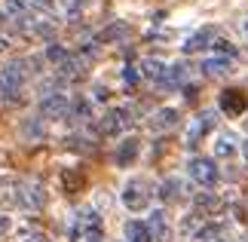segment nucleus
<instances>
[{
  "label": "nucleus",
  "mask_w": 248,
  "mask_h": 242,
  "mask_svg": "<svg viewBox=\"0 0 248 242\" xmlns=\"http://www.w3.org/2000/svg\"><path fill=\"white\" fill-rule=\"evenodd\" d=\"M242 153H245V162H248V141L242 144Z\"/></svg>",
  "instance_id": "nucleus-28"
},
{
  "label": "nucleus",
  "mask_w": 248,
  "mask_h": 242,
  "mask_svg": "<svg viewBox=\"0 0 248 242\" xmlns=\"http://www.w3.org/2000/svg\"><path fill=\"white\" fill-rule=\"evenodd\" d=\"M129 126V111H123V108H117V111H108L101 117V123H98V132L101 135H117V132H123Z\"/></svg>",
  "instance_id": "nucleus-6"
},
{
  "label": "nucleus",
  "mask_w": 248,
  "mask_h": 242,
  "mask_svg": "<svg viewBox=\"0 0 248 242\" xmlns=\"http://www.w3.org/2000/svg\"><path fill=\"white\" fill-rule=\"evenodd\" d=\"M135 153H138V141H135V138L123 141L120 150H117V166H129V162L135 160Z\"/></svg>",
  "instance_id": "nucleus-15"
},
{
  "label": "nucleus",
  "mask_w": 248,
  "mask_h": 242,
  "mask_svg": "<svg viewBox=\"0 0 248 242\" xmlns=\"http://www.w3.org/2000/svg\"><path fill=\"white\" fill-rule=\"evenodd\" d=\"M16 89H18V86L9 80V74H6V71H0V95H13Z\"/></svg>",
  "instance_id": "nucleus-21"
},
{
  "label": "nucleus",
  "mask_w": 248,
  "mask_h": 242,
  "mask_svg": "<svg viewBox=\"0 0 248 242\" xmlns=\"http://www.w3.org/2000/svg\"><path fill=\"white\" fill-rule=\"evenodd\" d=\"M150 202V187L144 181H129L126 187H123V206L129 211H141Z\"/></svg>",
  "instance_id": "nucleus-3"
},
{
  "label": "nucleus",
  "mask_w": 248,
  "mask_h": 242,
  "mask_svg": "<svg viewBox=\"0 0 248 242\" xmlns=\"http://www.w3.org/2000/svg\"><path fill=\"white\" fill-rule=\"evenodd\" d=\"M217 153H221V157H230V153H233V144L227 141V138H224V141H217Z\"/></svg>",
  "instance_id": "nucleus-23"
},
{
  "label": "nucleus",
  "mask_w": 248,
  "mask_h": 242,
  "mask_svg": "<svg viewBox=\"0 0 248 242\" xmlns=\"http://www.w3.org/2000/svg\"><path fill=\"white\" fill-rule=\"evenodd\" d=\"M28 6H31V0H6V13H13V16H22Z\"/></svg>",
  "instance_id": "nucleus-20"
},
{
  "label": "nucleus",
  "mask_w": 248,
  "mask_h": 242,
  "mask_svg": "<svg viewBox=\"0 0 248 242\" xmlns=\"http://www.w3.org/2000/svg\"><path fill=\"white\" fill-rule=\"evenodd\" d=\"M215 120H217V113H215V111H205V113H199V117H196V123H193V129L187 132V144H190V147H196V144H199V138H202V135H205V132L215 126Z\"/></svg>",
  "instance_id": "nucleus-7"
},
{
  "label": "nucleus",
  "mask_w": 248,
  "mask_h": 242,
  "mask_svg": "<svg viewBox=\"0 0 248 242\" xmlns=\"http://www.w3.org/2000/svg\"><path fill=\"white\" fill-rule=\"evenodd\" d=\"M178 123V111L175 108H163L154 113V120H150V129L154 132H163V129H171V126Z\"/></svg>",
  "instance_id": "nucleus-12"
},
{
  "label": "nucleus",
  "mask_w": 248,
  "mask_h": 242,
  "mask_svg": "<svg viewBox=\"0 0 248 242\" xmlns=\"http://www.w3.org/2000/svg\"><path fill=\"white\" fill-rule=\"evenodd\" d=\"M129 34H132V28H129V25H123V22H117V25L104 28V31L98 34V40L104 43V40H117V37H129Z\"/></svg>",
  "instance_id": "nucleus-16"
},
{
  "label": "nucleus",
  "mask_w": 248,
  "mask_h": 242,
  "mask_svg": "<svg viewBox=\"0 0 248 242\" xmlns=\"http://www.w3.org/2000/svg\"><path fill=\"white\" fill-rule=\"evenodd\" d=\"M31 242H43V239H40V236H31Z\"/></svg>",
  "instance_id": "nucleus-30"
},
{
  "label": "nucleus",
  "mask_w": 248,
  "mask_h": 242,
  "mask_svg": "<svg viewBox=\"0 0 248 242\" xmlns=\"http://www.w3.org/2000/svg\"><path fill=\"white\" fill-rule=\"evenodd\" d=\"M245 31H248V25H245Z\"/></svg>",
  "instance_id": "nucleus-32"
},
{
  "label": "nucleus",
  "mask_w": 248,
  "mask_h": 242,
  "mask_svg": "<svg viewBox=\"0 0 248 242\" xmlns=\"http://www.w3.org/2000/svg\"><path fill=\"white\" fill-rule=\"evenodd\" d=\"M190 178H193L196 184H202V187H215L217 184V166H215V160H205V157H196V160H190Z\"/></svg>",
  "instance_id": "nucleus-2"
},
{
  "label": "nucleus",
  "mask_w": 248,
  "mask_h": 242,
  "mask_svg": "<svg viewBox=\"0 0 248 242\" xmlns=\"http://www.w3.org/2000/svg\"><path fill=\"white\" fill-rule=\"evenodd\" d=\"M95 98H98V101H104V98H108V92H104V86H95Z\"/></svg>",
  "instance_id": "nucleus-25"
},
{
  "label": "nucleus",
  "mask_w": 248,
  "mask_h": 242,
  "mask_svg": "<svg viewBox=\"0 0 248 242\" xmlns=\"http://www.w3.org/2000/svg\"><path fill=\"white\" fill-rule=\"evenodd\" d=\"M46 55H49V62H68V49H62V46H49V49H46Z\"/></svg>",
  "instance_id": "nucleus-22"
},
{
  "label": "nucleus",
  "mask_w": 248,
  "mask_h": 242,
  "mask_svg": "<svg viewBox=\"0 0 248 242\" xmlns=\"http://www.w3.org/2000/svg\"><path fill=\"white\" fill-rule=\"evenodd\" d=\"M215 49L224 55V59H236V55H239V49H236V46H230L227 40H215Z\"/></svg>",
  "instance_id": "nucleus-19"
},
{
  "label": "nucleus",
  "mask_w": 248,
  "mask_h": 242,
  "mask_svg": "<svg viewBox=\"0 0 248 242\" xmlns=\"http://www.w3.org/2000/svg\"><path fill=\"white\" fill-rule=\"evenodd\" d=\"M28 184H18L16 178H0V209L28 206Z\"/></svg>",
  "instance_id": "nucleus-1"
},
{
  "label": "nucleus",
  "mask_w": 248,
  "mask_h": 242,
  "mask_svg": "<svg viewBox=\"0 0 248 242\" xmlns=\"http://www.w3.org/2000/svg\"><path fill=\"white\" fill-rule=\"evenodd\" d=\"M147 227H150V233H154V242H169L171 239V230H169V221H166V211L163 209H156L154 215H150Z\"/></svg>",
  "instance_id": "nucleus-8"
},
{
  "label": "nucleus",
  "mask_w": 248,
  "mask_h": 242,
  "mask_svg": "<svg viewBox=\"0 0 248 242\" xmlns=\"http://www.w3.org/2000/svg\"><path fill=\"white\" fill-rule=\"evenodd\" d=\"M233 67V59H224V55H215V59H205L202 62V71L208 77H227Z\"/></svg>",
  "instance_id": "nucleus-10"
},
{
  "label": "nucleus",
  "mask_w": 248,
  "mask_h": 242,
  "mask_svg": "<svg viewBox=\"0 0 248 242\" xmlns=\"http://www.w3.org/2000/svg\"><path fill=\"white\" fill-rule=\"evenodd\" d=\"M6 49V40H0V52H3Z\"/></svg>",
  "instance_id": "nucleus-29"
},
{
  "label": "nucleus",
  "mask_w": 248,
  "mask_h": 242,
  "mask_svg": "<svg viewBox=\"0 0 248 242\" xmlns=\"http://www.w3.org/2000/svg\"><path fill=\"white\" fill-rule=\"evenodd\" d=\"M217 209H221V196H215V193H199L196 196V211L202 218H215Z\"/></svg>",
  "instance_id": "nucleus-11"
},
{
  "label": "nucleus",
  "mask_w": 248,
  "mask_h": 242,
  "mask_svg": "<svg viewBox=\"0 0 248 242\" xmlns=\"http://www.w3.org/2000/svg\"><path fill=\"white\" fill-rule=\"evenodd\" d=\"M205 46H215V28H202V31H196L193 37H187L184 52H199V49H205Z\"/></svg>",
  "instance_id": "nucleus-9"
},
{
  "label": "nucleus",
  "mask_w": 248,
  "mask_h": 242,
  "mask_svg": "<svg viewBox=\"0 0 248 242\" xmlns=\"http://www.w3.org/2000/svg\"><path fill=\"white\" fill-rule=\"evenodd\" d=\"M221 111L227 117H239L242 111H248V95L239 89H224L221 92Z\"/></svg>",
  "instance_id": "nucleus-5"
},
{
  "label": "nucleus",
  "mask_w": 248,
  "mask_h": 242,
  "mask_svg": "<svg viewBox=\"0 0 248 242\" xmlns=\"http://www.w3.org/2000/svg\"><path fill=\"white\" fill-rule=\"evenodd\" d=\"M34 3L40 6V9H52V0H34Z\"/></svg>",
  "instance_id": "nucleus-27"
},
{
  "label": "nucleus",
  "mask_w": 248,
  "mask_h": 242,
  "mask_svg": "<svg viewBox=\"0 0 248 242\" xmlns=\"http://www.w3.org/2000/svg\"><path fill=\"white\" fill-rule=\"evenodd\" d=\"M71 111H74V104H71L68 95H62V92H52V95H46V98L40 101V113L49 117V120L71 117Z\"/></svg>",
  "instance_id": "nucleus-4"
},
{
  "label": "nucleus",
  "mask_w": 248,
  "mask_h": 242,
  "mask_svg": "<svg viewBox=\"0 0 248 242\" xmlns=\"http://www.w3.org/2000/svg\"><path fill=\"white\" fill-rule=\"evenodd\" d=\"M181 196H184V184H181L178 178H169L159 184V199L163 202H178Z\"/></svg>",
  "instance_id": "nucleus-13"
},
{
  "label": "nucleus",
  "mask_w": 248,
  "mask_h": 242,
  "mask_svg": "<svg viewBox=\"0 0 248 242\" xmlns=\"http://www.w3.org/2000/svg\"><path fill=\"white\" fill-rule=\"evenodd\" d=\"M138 80V71L135 67H126V83H135Z\"/></svg>",
  "instance_id": "nucleus-24"
},
{
  "label": "nucleus",
  "mask_w": 248,
  "mask_h": 242,
  "mask_svg": "<svg viewBox=\"0 0 248 242\" xmlns=\"http://www.w3.org/2000/svg\"><path fill=\"white\" fill-rule=\"evenodd\" d=\"M0 28H3V16H0Z\"/></svg>",
  "instance_id": "nucleus-31"
},
{
  "label": "nucleus",
  "mask_w": 248,
  "mask_h": 242,
  "mask_svg": "<svg viewBox=\"0 0 248 242\" xmlns=\"http://www.w3.org/2000/svg\"><path fill=\"white\" fill-rule=\"evenodd\" d=\"M46 202V187L40 181H31L28 184V206H43Z\"/></svg>",
  "instance_id": "nucleus-17"
},
{
  "label": "nucleus",
  "mask_w": 248,
  "mask_h": 242,
  "mask_svg": "<svg viewBox=\"0 0 248 242\" xmlns=\"http://www.w3.org/2000/svg\"><path fill=\"white\" fill-rule=\"evenodd\" d=\"M126 239L129 242H154V233H150V227L141 224V221H129L126 224Z\"/></svg>",
  "instance_id": "nucleus-14"
},
{
  "label": "nucleus",
  "mask_w": 248,
  "mask_h": 242,
  "mask_svg": "<svg viewBox=\"0 0 248 242\" xmlns=\"http://www.w3.org/2000/svg\"><path fill=\"white\" fill-rule=\"evenodd\" d=\"M6 230H9V218H3V215H0V236H3Z\"/></svg>",
  "instance_id": "nucleus-26"
},
{
  "label": "nucleus",
  "mask_w": 248,
  "mask_h": 242,
  "mask_svg": "<svg viewBox=\"0 0 248 242\" xmlns=\"http://www.w3.org/2000/svg\"><path fill=\"white\" fill-rule=\"evenodd\" d=\"M83 175H80V172L77 169H68V172H64V190H68V193H80L83 190Z\"/></svg>",
  "instance_id": "nucleus-18"
}]
</instances>
